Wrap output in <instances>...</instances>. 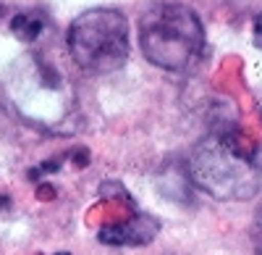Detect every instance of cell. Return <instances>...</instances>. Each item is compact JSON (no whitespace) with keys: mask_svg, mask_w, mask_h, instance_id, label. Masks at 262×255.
<instances>
[{"mask_svg":"<svg viewBox=\"0 0 262 255\" xmlns=\"http://www.w3.org/2000/svg\"><path fill=\"white\" fill-rule=\"evenodd\" d=\"M189 182L217 203H247L262 189L257 147L236 129H217L194 147Z\"/></svg>","mask_w":262,"mask_h":255,"instance_id":"obj_1","label":"cell"},{"mask_svg":"<svg viewBox=\"0 0 262 255\" xmlns=\"http://www.w3.org/2000/svg\"><path fill=\"white\" fill-rule=\"evenodd\" d=\"M142 55L163 71H186L205 50L202 18L184 3H155L139 18Z\"/></svg>","mask_w":262,"mask_h":255,"instance_id":"obj_2","label":"cell"},{"mask_svg":"<svg viewBox=\"0 0 262 255\" xmlns=\"http://www.w3.org/2000/svg\"><path fill=\"white\" fill-rule=\"evenodd\" d=\"M66 45L81 71L113 74L128 61V18L118 8H90L71 21Z\"/></svg>","mask_w":262,"mask_h":255,"instance_id":"obj_3","label":"cell"},{"mask_svg":"<svg viewBox=\"0 0 262 255\" xmlns=\"http://www.w3.org/2000/svg\"><path fill=\"white\" fill-rule=\"evenodd\" d=\"M158 231H160V221L155 216L134 210L128 219L100 229L97 240L102 245H111V247H142V245H149L155 240Z\"/></svg>","mask_w":262,"mask_h":255,"instance_id":"obj_4","label":"cell"},{"mask_svg":"<svg viewBox=\"0 0 262 255\" xmlns=\"http://www.w3.org/2000/svg\"><path fill=\"white\" fill-rule=\"evenodd\" d=\"M48 27V13L45 11H21L11 18V32L21 42H34Z\"/></svg>","mask_w":262,"mask_h":255,"instance_id":"obj_5","label":"cell"},{"mask_svg":"<svg viewBox=\"0 0 262 255\" xmlns=\"http://www.w3.org/2000/svg\"><path fill=\"white\" fill-rule=\"evenodd\" d=\"M252 40H254V45L262 50V13L254 18V27H252Z\"/></svg>","mask_w":262,"mask_h":255,"instance_id":"obj_6","label":"cell"},{"mask_svg":"<svg viewBox=\"0 0 262 255\" xmlns=\"http://www.w3.org/2000/svg\"><path fill=\"white\" fill-rule=\"evenodd\" d=\"M3 16H6V6H3V3H0V18H3Z\"/></svg>","mask_w":262,"mask_h":255,"instance_id":"obj_7","label":"cell"},{"mask_svg":"<svg viewBox=\"0 0 262 255\" xmlns=\"http://www.w3.org/2000/svg\"><path fill=\"white\" fill-rule=\"evenodd\" d=\"M55 255H71V252H55Z\"/></svg>","mask_w":262,"mask_h":255,"instance_id":"obj_8","label":"cell"}]
</instances>
